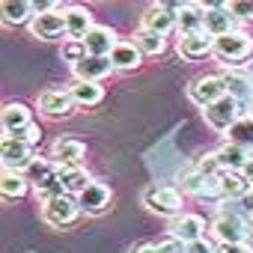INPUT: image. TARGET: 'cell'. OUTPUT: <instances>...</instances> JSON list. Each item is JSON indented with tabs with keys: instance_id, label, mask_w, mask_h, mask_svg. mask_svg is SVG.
<instances>
[{
	"instance_id": "obj_1",
	"label": "cell",
	"mask_w": 253,
	"mask_h": 253,
	"mask_svg": "<svg viewBox=\"0 0 253 253\" xmlns=\"http://www.w3.org/2000/svg\"><path fill=\"white\" fill-rule=\"evenodd\" d=\"M250 51H253V39L247 33H241V30H232V33H223V36L214 39V57L220 63H226V66L247 60Z\"/></svg>"
},
{
	"instance_id": "obj_2",
	"label": "cell",
	"mask_w": 253,
	"mask_h": 253,
	"mask_svg": "<svg viewBox=\"0 0 253 253\" xmlns=\"http://www.w3.org/2000/svg\"><path fill=\"white\" fill-rule=\"evenodd\" d=\"M143 203H146L149 211L164 214V217L182 214V194H179L176 188H167V185H152V188H146Z\"/></svg>"
},
{
	"instance_id": "obj_3",
	"label": "cell",
	"mask_w": 253,
	"mask_h": 253,
	"mask_svg": "<svg viewBox=\"0 0 253 253\" xmlns=\"http://www.w3.org/2000/svg\"><path fill=\"white\" fill-rule=\"evenodd\" d=\"M78 211H81V203H78V197H72L69 191L42 203V217H45L51 226H69V223H75Z\"/></svg>"
},
{
	"instance_id": "obj_4",
	"label": "cell",
	"mask_w": 253,
	"mask_h": 253,
	"mask_svg": "<svg viewBox=\"0 0 253 253\" xmlns=\"http://www.w3.org/2000/svg\"><path fill=\"white\" fill-rule=\"evenodd\" d=\"M0 155H3V170H15V173H24L30 167V161L36 158L33 146L24 143L15 134H3V140H0Z\"/></svg>"
},
{
	"instance_id": "obj_5",
	"label": "cell",
	"mask_w": 253,
	"mask_h": 253,
	"mask_svg": "<svg viewBox=\"0 0 253 253\" xmlns=\"http://www.w3.org/2000/svg\"><path fill=\"white\" fill-rule=\"evenodd\" d=\"M238 104H241V101H238L232 92H226V95H220L217 101L206 104V107H203V116H206V122L211 125V128L226 131L229 125L238 119Z\"/></svg>"
},
{
	"instance_id": "obj_6",
	"label": "cell",
	"mask_w": 253,
	"mask_h": 253,
	"mask_svg": "<svg viewBox=\"0 0 253 253\" xmlns=\"http://www.w3.org/2000/svg\"><path fill=\"white\" fill-rule=\"evenodd\" d=\"M229 89H226V81H223V75H206V78H197L191 86H188V95L200 104V107H206V104H211V101H217L220 95H226Z\"/></svg>"
},
{
	"instance_id": "obj_7",
	"label": "cell",
	"mask_w": 253,
	"mask_h": 253,
	"mask_svg": "<svg viewBox=\"0 0 253 253\" xmlns=\"http://www.w3.org/2000/svg\"><path fill=\"white\" fill-rule=\"evenodd\" d=\"M179 54L185 60H200L206 54H214V36L209 30H194V33H182L179 36Z\"/></svg>"
},
{
	"instance_id": "obj_8",
	"label": "cell",
	"mask_w": 253,
	"mask_h": 253,
	"mask_svg": "<svg viewBox=\"0 0 253 253\" xmlns=\"http://www.w3.org/2000/svg\"><path fill=\"white\" fill-rule=\"evenodd\" d=\"M113 69H116L113 60H110V57H101V54H84V57L72 66V72H75L78 81H101V78H107Z\"/></svg>"
},
{
	"instance_id": "obj_9",
	"label": "cell",
	"mask_w": 253,
	"mask_h": 253,
	"mask_svg": "<svg viewBox=\"0 0 253 253\" xmlns=\"http://www.w3.org/2000/svg\"><path fill=\"white\" fill-rule=\"evenodd\" d=\"M211 232H214V238H217V241H247V235H250L253 229H250L238 214L223 211V214H217V217H214Z\"/></svg>"
},
{
	"instance_id": "obj_10",
	"label": "cell",
	"mask_w": 253,
	"mask_h": 253,
	"mask_svg": "<svg viewBox=\"0 0 253 253\" xmlns=\"http://www.w3.org/2000/svg\"><path fill=\"white\" fill-rule=\"evenodd\" d=\"M51 158L57 167H81L86 158V146L75 137H60L51 149Z\"/></svg>"
},
{
	"instance_id": "obj_11",
	"label": "cell",
	"mask_w": 253,
	"mask_h": 253,
	"mask_svg": "<svg viewBox=\"0 0 253 253\" xmlns=\"http://www.w3.org/2000/svg\"><path fill=\"white\" fill-rule=\"evenodd\" d=\"M30 30H33V36H39V39H57V36L66 33V12H57V9H51V12H36L33 21H30Z\"/></svg>"
},
{
	"instance_id": "obj_12",
	"label": "cell",
	"mask_w": 253,
	"mask_h": 253,
	"mask_svg": "<svg viewBox=\"0 0 253 253\" xmlns=\"http://www.w3.org/2000/svg\"><path fill=\"white\" fill-rule=\"evenodd\" d=\"M39 110L45 116H69L75 110V98H72V89H45L39 95Z\"/></svg>"
},
{
	"instance_id": "obj_13",
	"label": "cell",
	"mask_w": 253,
	"mask_h": 253,
	"mask_svg": "<svg viewBox=\"0 0 253 253\" xmlns=\"http://www.w3.org/2000/svg\"><path fill=\"white\" fill-rule=\"evenodd\" d=\"M217 185H220V197H226V200H244L253 188V182L241 170H220Z\"/></svg>"
},
{
	"instance_id": "obj_14",
	"label": "cell",
	"mask_w": 253,
	"mask_h": 253,
	"mask_svg": "<svg viewBox=\"0 0 253 253\" xmlns=\"http://www.w3.org/2000/svg\"><path fill=\"white\" fill-rule=\"evenodd\" d=\"M78 203H81V211H86V214H101V211L110 206V191H107V185H101V182H89V185L78 194Z\"/></svg>"
},
{
	"instance_id": "obj_15",
	"label": "cell",
	"mask_w": 253,
	"mask_h": 253,
	"mask_svg": "<svg viewBox=\"0 0 253 253\" xmlns=\"http://www.w3.org/2000/svg\"><path fill=\"white\" fill-rule=\"evenodd\" d=\"M170 235H176L185 244H191V241L206 235V220L200 214H176L173 223H170Z\"/></svg>"
},
{
	"instance_id": "obj_16",
	"label": "cell",
	"mask_w": 253,
	"mask_h": 253,
	"mask_svg": "<svg viewBox=\"0 0 253 253\" xmlns=\"http://www.w3.org/2000/svg\"><path fill=\"white\" fill-rule=\"evenodd\" d=\"M66 12V33L72 36V39H84L95 24H92V12L86 9V6H69V9H63Z\"/></svg>"
},
{
	"instance_id": "obj_17",
	"label": "cell",
	"mask_w": 253,
	"mask_h": 253,
	"mask_svg": "<svg viewBox=\"0 0 253 253\" xmlns=\"http://www.w3.org/2000/svg\"><path fill=\"white\" fill-rule=\"evenodd\" d=\"M84 45H86V54L110 57V51L116 48V33H113L110 27H92V30L84 36Z\"/></svg>"
},
{
	"instance_id": "obj_18",
	"label": "cell",
	"mask_w": 253,
	"mask_h": 253,
	"mask_svg": "<svg viewBox=\"0 0 253 253\" xmlns=\"http://www.w3.org/2000/svg\"><path fill=\"white\" fill-rule=\"evenodd\" d=\"M176 24H179V15L170 12V9H161V6H152V9L143 15V27H146V30H155V33H161V36H167Z\"/></svg>"
},
{
	"instance_id": "obj_19",
	"label": "cell",
	"mask_w": 253,
	"mask_h": 253,
	"mask_svg": "<svg viewBox=\"0 0 253 253\" xmlns=\"http://www.w3.org/2000/svg\"><path fill=\"white\" fill-rule=\"evenodd\" d=\"M3 131L6 134H12V131H18V128H24V125H30L33 119H30V107L27 104H21V101H9L6 107H3Z\"/></svg>"
},
{
	"instance_id": "obj_20",
	"label": "cell",
	"mask_w": 253,
	"mask_h": 253,
	"mask_svg": "<svg viewBox=\"0 0 253 253\" xmlns=\"http://www.w3.org/2000/svg\"><path fill=\"white\" fill-rule=\"evenodd\" d=\"M179 33H194V30H206V9L200 6V3H188V6H182L179 12Z\"/></svg>"
},
{
	"instance_id": "obj_21",
	"label": "cell",
	"mask_w": 253,
	"mask_h": 253,
	"mask_svg": "<svg viewBox=\"0 0 253 253\" xmlns=\"http://www.w3.org/2000/svg\"><path fill=\"white\" fill-rule=\"evenodd\" d=\"M235 21H238V18H235L226 6H223V9H209V12H206V30H209L214 39L223 36V33H232V30H235Z\"/></svg>"
},
{
	"instance_id": "obj_22",
	"label": "cell",
	"mask_w": 253,
	"mask_h": 253,
	"mask_svg": "<svg viewBox=\"0 0 253 253\" xmlns=\"http://www.w3.org/2000/svg\"><path fill=\"white\" fill-rule=\"evenodd\" d=\"M140 54H143V51H140L134 42H131V45H128V42H116V48L110 51V60H113L116 69L128 72V69H137V66H140Z\"/></svg>"
},
{
	"instance_id": "obj_23",
	"label": "cell",
	"mask_w": 253,
	"mask_h": 253,
	"mask_svg": "<svg viewBox=\"0 0 253 253\" xmlns=\"http://www.w3.org/2000/svg\"><path fill=\"white\" fill-rule=\"evenodd\" d=\"M211 179H214V176H206L200 167H191V170H182V173H179V185H182V191H185V194H197V197H206Z\"/></svg>"
},
{
	"instance_id": "obj_24",
	"label": "cell",
	"mask_w": 253,
	"mask_h": 253,
	"mask_svg": "<svg viewBox=\"0 0 253 253\" xmlns=\"http://www.w3.org/2000/svg\"><path fill=\"white\" fill-rule=\"evenodd\" d=\"M72 98L81 107H92V104H98L104 98V89L98 86V81H78L72 86Z\"/></svg>"
},
{
	"instance_id": "obj_25",
	"label": "cell",
	"mask_w": 253,
	"mask_h": 253,
	"mask_svg": "<svg viewBox=\"0 0 253 253\" xmlns=\"http://www.w3.org/2000/svg\"><path fill=\"white\" fill-rule=\"evenodd\" d=\"M214 155H217V161H220V167H223V170H241V167L250 161V158H247V149H244V146H238V143H232V140H229V143H223Z\"/></svg>"
},
{
	"instance_id": "obj_26",
	"label": "cell",
	"mask_w": 253,
	"mask_h": 253,
	"mask_svg": "<svg viewBox=\"0 0 253 253\" xmlns=\"http://www.w3.org/2000/svg\"><path fill=\"white\" fill-rule=\"evenodd\" d=\"M0 12H3L6 24H24L33 15V6H30V0H3V3H0Z\"/></svg>"
},
{
	"instance_id": "obj_27",
	"label": "cell",
	"mask_w": 253,
	"mask_h": 253,
	"mask_svg": "<svg viewBox=\"0 0 253 253\" xmlns=\"http://www.w3.org/2000/svg\"><path fill=\"white\" fill-rule=\"evenodd\" d=\"M226 131H229L232 143H238L244 149H253V116H238Z\"/></svg>"
},
{
	"instance_id": "obj_28",
	"label": "cell",
	"mask_w": 253,
	"mask_h": 253,
	"mask_svg": "<svg viewBox=\"0 0 253 253\" xmlns=\"http://www.w3.org/2000/svg\"><path fill=\"white\" fill-rule=\"evenodd\" d=\"M134 45H137L143 54H149V57H158V54L167 48L164 36H161V33H155V30H146V27H140V30L134 33Z\"/></svg>"
},
{
	"instance_id": "obj_29",
	"label": "cell",
	"mask_w": 253,
	"mask_h": 253,
	"mask_svg": "<svg viewBox=\"0 0 253 253\" xmlns=\"http://www.w3.org/2000/svg\"><path fill=\"white\" fill-rule=\"evenodd\" d=\"M0 188H3L6 200H18L27 194V176L15 173V170H3V179H0Z\"/></svg>"
},
{
	"instance_id": "obj_30",
	"label": "cell",
	"mask_w": 253,
	"mask_h": 253,
	"mask_svg": "<svg viewBox=\"0 0 253 253\" xmlns=\"http://www.w3.org/2000/svg\"><path fill=\"white\" fill-rule=\"evenodd\" d=\"M60 179H63V185H66L69 194H81V191L92 182L84 167H60Z\"/></svg>"
},
{
	"instance_id": "obj_31",
	"label": "cell",
	"mask_w": 253,
	"mask_h": 253,
	"mask_svg": "<svg viewBox=\"0 0 253 253\" xmlns=\"http://www.w3.org/2000/svg\"><path fill=\"white\" fill-rule=\"evenodd\" d=\"M57 170H60L57 164H51V161H45V158H33V161H30V167L24 170V176H27V182H33V185L39 188V185H42L48 176H54Z\"/></svg>"
},
{
	"instance_id": "obj_32",
	"label": "cell",
	"mask_w": 253,
	"mask_h": 253,
	"mask_svg": "<svg viewBox=\"0 0 253 253\" xmlns=\"http://www.w3.org/2000/svg\"><path fill=\"white\" fill-rule=\"evenodd\" d=\"M223 81H226V89L241 101V98H247L250 95V81H247V75H238V72H226L223 75Z\"/></svg>"
},
{
	"instance_id": "obj_33",
	"label": "cell",
	"mask_w": 253,
	"mask_h": 253,
	"mask_svg": "<svg viewBox=\"0 0 253 253\" xmlns=\"http://www.w3.org/2000/svg\"><path fill=\"white\" fill-rule=\"evenodd\" d=\"M36 194L42 197V200H51V197H60V194H66V185H63V179H60V170L54 173V176H48L39 188H36Z\"/></svg>"
},
{
	"instance_id": "obj_34",
	"label": "cell",
	"mask_w": 253,
	"mask_h": 253,
	"mask_svg": "<svg viewBox=\"0 0 253 253\" xmlns=\"http://www.w3.org/2000/svg\"><path fill=\"white\" fill-rule=\"evenodd\" d=\"M226 9H229L238 21H250V18H253V0H229Z\"/></svg>"
},
{
	"instance_id": "obj_35",
	"label": "cell",
	"mask_w": 253,
	"mask_h": 253,
	"mask_svg": "<svg viewBox=\"0 0 253 253\" xmlns=\"http://www.w3.org/2000/svg\"><path fill=\"white\" fill-rule=\"evenodd\" d=\"M84 54H86L84 39H72V42H66V45H63V60H66V63H72V66H75Z\"/></svg>"
},
{
	"instance_id": "obj_36",
	"label": "cell",
	"mask_w": 253,
	"mask_h": 253,
	"mask_svg": "<svg viewBox=\"0 0 253 253\" xmlns=\"http://www.w3.org/2000/svg\"><path fill=\"white\" fill-rule=\"evenodd\" d=\"M15 137H21L24 143H30V146H36L39 140H42V128L36 122H30V125H24V128H18V131H12Z\"/></svg>"
},
{
	"instance_id": "obj_37",
	"label": "cell",
	"mask_w": 253,
	"mask_h": 253,
	"mask_svg": "<svg viewBox=\"0 0 253 253\" xmlns=\"http://www.w3.org/2000/svg\"><path fill=\"white\" fill-rule=\"evenodd\" d=\"M197 167H200V170H203V173H206V176H217V173H220V170H223V167H220V161H217V155H214V152H211V155H206V158H200V161H197Z\"/></svg>"
},
{
	"instance_id": "obj_38",
	"label": "cell",
	"mask_w": 253,
	"mask_h": 253,
	"mask_svg": "<svg viewBox=\"0 0 253 253\" xmlns=\"http://www.w3.org/2000/svg\"><path fill=\"white\" fill-rule=\"evenodd\" d=\"M161 253H188V244L182 241V238H176V235H170V238H164L161 244Z\"/></svg>"
},
{
	"instance_id": "obj_39",
	"label": "cell",
	"mask_w": 253,
	"mask_h": 253,
	"mask_svg": "<svg viewBox=\"0 0 253 253\" xmlns=\"http://www.w3.org/2000/svg\"><path fill=\"white\" fill-rule=\"evenodd\" d=\"M217 253H253V247L247 241H220Z\"/></svg>"
},
{
	"instance_id": "obj_40",
	"label": "cell",
	"mask_w": 253,
	"mask_h": 253,
	"mask_svg": "<svg viewBox=\"0 0 253 253\" xmlns=\"http://www.w3.org/2000/svg\"><path fill=\"white\" fill-rule=\"evenodd\" d=\"M188 253H217V247H211V241H206V235H203L188 244Z\"/></svg>"
},
{
	"instance_id": "obj_41",
	"label": "cell",
	"mask_w": 253,
	"mask_h": 253,
	"mask_svg": "<svg viewBox=\"0 0 253 253\" xmlns=\"http://www.w3.org/2000/svg\"><path fill=\"white\" fill-rule=\"evenodd\" d=\"M155 6H161V9H170V12H179L182 6H188V0H155Z\"/></svg>"
},
{
	"instance_id": "obj_42",
	"label": "cell",
	"mask_w": 253,
	"mask_h": 253,
	"mask_svg": "<svg viewBox=\"0 0 253 253\" xmlns=\"http://www.w3.org/2000/svg\"><path fill=\"white\" fill-rule=\"evenodd\" d=\"M30 6H33V15L36 12H51L57 6V0H30Z\"/></svg>"
},
{
	"instance_id": "obj_43",
	"label": "cell",
	"mask_w": 253,
	"mask_h": 253,
	"mask_svg": "<svg viewBox=\"0 0 253 253\" xmlns=\"http://www.w3.org/2000/svg\"><path fill=\"white\" fill-rule=\"evenodd\" d=\"M197 3H200L206 12H209V9H223V6L229 3V0H197Z\"/></svg>"
},
{
	"instance_id": "obj_44",
	"label": "cell",
	"mask_w": 253,
	"mask_h": 253,
	"mask_svg": "<svg viewBox=\"0 0 253 253\" xmlns=\"http://www.w3.org/2000/svg\"><path fill=\"white\" fill-rule=\"evenodd\" d=\"M131 253H161V247L158 244H137V247H131Z\"/></svg>"
},
{
	"instance_id": "obj_45",
	"label": "cell",
	"mask_w": 253,
	"mask_h": 253,
	"mask_svg": "<svg viewBox=\"0 0 253 253\" xmlns=\"http://www.w3.org/2000/svg\"><path fill=\"white\" fill-rule=\"evenodd\" d=\"M241 173H244V176H247V179L253 182V158H250V161H247V164L241 167Z\"/></svg>"
},
{
	"instance_id": "obj_46",
	"label": "cell",
	"mask_w": 253,
	"mask_h": 253,
	"mask_svg": "<svg viewBox=\"0 0 253 253\" xmlns=\"http://www.w3.org/2000/svg\"><path fill=\"white\" fill-rule=\"evenodd\" d=\"M250 75H253V63H250Z\"/></svg>"
}]
</instances>
